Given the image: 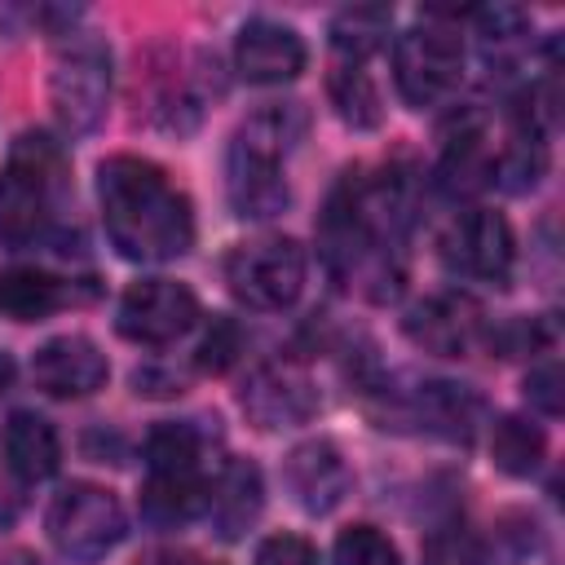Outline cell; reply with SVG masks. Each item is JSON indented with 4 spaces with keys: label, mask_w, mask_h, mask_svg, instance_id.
<instances>
[{
    "label": "cell",
    "mask_w": 565,
    "mask_h": 565,
    "mask_svg": "<svg viewBox=\"0 0 565 565\" xmlns=\"http://www.w3.org/2000/svg\"><path fill=\"white\" fill-rule=\"evenodd\" d=\"M97 199L119 256L159 265L190 252L194 207L159 163L137 154H110L97 168Z\"/></svg>",
    "instance_id": "1"
},
{
    "label": "cell",
    "mask_w": 565,
    "mask_h": 565,
    "mask_svg": "<svg viewBox=\"0 0 565 565\" xmlns=\"http://www.w3.org/2000/svg\"><path fill=\"white\" fill-rule=\"evenodd\" d=\"M300 132V110L296 106H265L247 124H238L225 159V194L238 216L265 221L278 216L291 199L282 159Z\"/></svg>",
    "instance_id": "2"
},
{
    "label": "cell",
    "mask_w": 565,
    "mask_h": 565,
    "mask_svg": "<svg viewBox=\"0 0 565 565\" xmlns=\"http://www.w3.org/2000/svg\"><path fill=\"white\" fill-rule=\"evenodd\" d=\"M66 190V154L44 132H22L0 177V243L26 247L44 234Z\"/></svg>",
    "instance_id": "3"
},
{
    "label": "cell",
    "mask_w": 565,
    "mask_h": 565,
    "mask_svg": "<svg viewBox=\"0 0 565 565\" xmlns=\"http://www.w3.org/2000/svg\"><path fill=\"white\" fill-rule=\"evenodd\" d=\"M49 102L66 132H93L110 102V49L93 31H66L53 71H49Z\"/></svg>",
    "instance_id": "4"
},
{
    "label": "cell",
    "mask_w": 565,
    "mask_h": 565,
    "mask_svg": "<svg viewBox=\"0 0 565 565\" xmlns=\"http://www.w3.org/2000/svg\"><path fill=\"white\" fill-rule=\"evenodd\" d=\"M225 282L247 309H287L305 287V247L282 234L238 243L225 256Z\"/></svg>",
    "instance_id": "5"
},
{
    "label": "cell",
    "mask_w": 565,
    "mask_h": 565,
    "mask_svg": "<svg viewBox=\"0 0 565 565\" xmlns=\"http://www.w3.org/2000/svg\"><path fill=\"white\" fill-rule=\"evenodd\" d=\"M393 79L406 106H433L463 79V40L450 26H411L393 44Z\"/></svg>",
    "instance_id": "6"
},
{
    "label": "cell",
    "mask_w": 565,
    "mask_h": 565,
    "mask_svg": "<svg viewBox=\"0 0 565 565\" xmlns=\"http://www.w3.org/2000/svg\"><path fill=\"white\" fill-rule=\"evenodd\" d=\"M49 539L71 561H102L124 539V508L106 486L71 481L49 503Z\"/></svg>",
    "instance_id": "7"
},
{
    "label": "cell",
    "mask_w": 565,
    "mask_h": 565,
    "mask_svg": "<svg viewBox=\"0 0 565 565\" xmlns=\"http://www.w3.org/2000/svg\"><path fill=\"white\" fill-rule=\"evenodd\" d=\"M199 322V296L172 278H141L119 300V335L137 344H172Z\"/></svg>",
    "instance_id": "8"
},
{
    "label": "cell",
    "mask_w": 565,
    "mask_h": 565,
    "mask_svg": "<svg viewBox=\"0 0 565 565\" xmlns=\"http://www.w3.org/2000/svg\"><path fill=\"white\" fill-rule=\"evenodd\" d=\"M512 256H516L512 230H508V221H503L499 212H490V207L463 212V216L446 230V238H441V260H446L455 274H463V278L503 282L508 269H512Z\"/></svg>",
    "instance_id": "9"
},
{
    "label": "cell",
    "mask_w": 565,
    "mask_h": 565,
    "mask_svg": "<svg viewBox=\"0 0 565 565\" xmlns=\"http://www.w3.org/2000/svg\"><path fill=\"white\" fill-rule=\"evenodd\" d=\"M243 415L256 428H291L318 415V388L296 362H269L260 366L243 388Z\"/></svg>",
    "instance_id": "10"
},
{
    "label": "cell",
    "mask_w": 565,
    "mask_h": 565,
    "mask_svg": "<svg viewBox=\"0 0 565 565\" xmlns=\"http://www.w3.org/2000/svg\"><path fill=\"white\" fill-rule=\"evenodd\" d=\"M31 375L49 397H88L106 384L110 362L88 335H53L35 349Z\"/></svg>",
    "instance_id": "11"
},
{
    "label": "cell",
    "mask_w": 565,
    "mask_h": 565,
    "mask_svg": "<svg viewBox=\"0 0 565 565\" xmlns=\"http://www.w3.org/2000/svg\"><path fill=\"white\" fill-rule=\"evenodd\" d=\"M282 481H287V490H291V499L305 508V512H313V516H322V512H331L344 494H349V463H344V455L335 450V441H327V437H313V441H300L287 459H282Z\"/></svg>",
    "instance_id": "12"
},
{
    "label": "cell",
    "mask_w": 565,
    "mask_h": 565,
    "mask_svg": "<svg viewBox=\"0 0 565 565\" xmlns=\"http://www.w3.org/2000/svg\"><path fill=\"white\" fill-rule=\"evenodd\" d=\"M305 40L274 18H252L234 44V66L247 84H287L305 71Z\"/></svg>",
    "instance_id": "13"
},
{
    "label": "cell",
    "mask_w": 565,
    "mask_h": 565,
    "mask_svg": "<svg viewBox=\"0 0 565 565\" xmlns=\"http://www.w3.org/2000/svg\"><path fill=\"white\" fill-rule=\"evenodd\" d=\"M402 331L411 344H419L424 353H437V358H459L477 331H481V318H477V305L463 300V296H428L419 300L406 318H402Z\"/></svg>",
    "instance_id": "14"
},
{
    "label": "cell",
    "mask_w": 565,
    "mask_h": 565,
    "mask_svg": "<svg viewBox=\"0 0 565 565\" xmlns=\"http://www.w3.org/2000/svg\"><path fill=\"white\" fill-rule=\"evenodd\" d=\"M265 508V481L256 472V463L247 459H230L225 472L216 477V486H207V521L221 539H238L256 525Z\"/></svg>",
    "instance_id": "15"
},
{
    "label": "cell",
    "mask_w": 565,
    "mask_h": 565,
    "mask_svg": "<svg viewBox=\"0 0 565 565\" xmlns=\"http://www.w3.org/2000/svg\"><path fill=\"white\" fill-rule=\"evenodd\" d=\"M4 455H9V468L22 481H44L62 463L57 428L44 415H35V411H18L9 419V428H4Z\"/></svg>",
    "instance_id": "16"
},
{
    "label": "cell",
    "mask_w": 565,
    "mask_h": 565,
    "mask_svg": "<svg viewBox=\"0 0 565 565\" xmlns=\"http://www.w3.org/2000/svg\"><path fill=\"white\" fill-rule=\"evenodd\" d=\"M207 512V481L199 472H150L141 490V516L150 525H185Z\"/></svg>",
    "instance_id": "17"
},
{
    "label": "cell",
    "mask_w": 565,
    "mask_h": 565,
    "mask_svg": "<svg viewBox=\"0 0 565 565\" xmlns=\"http://www.w3.org/2000/svg\"><path fill=\"white\" fill-rule=\"evenodd\" d=\"M441 185L450 194H477L494 181V159L486 150V137H481V124L477 119H463L459 132L446 137V154H441Z\"/></svg>",
    "instance_id": "18"
},
{
    "label": "cell",
    "mask_w": 565,
    "mask_h": 565,
    "mask_svg": "<svg viewBox=\"0 0 565 565\" xmlns=\"http://www.w3.org/2000/svg\"><path fill=\"white\" fill-rule=\"evenodd\" d=\"M66 300L62 282L44 269H9L0 274V309L18 322H40Z\"/></svg>",
    "instance_id": "19"
},
{
    "label": "cell",
    "mask_w": 565,
    "mask_h": 565,
    "mask_svg": "<svg viewBox=\"0 0 565 565\" xmlns=\"http://www.w3.org/2000/svg\"><path fill=\"white\" fill-rule=\"evenodd\" d=\"M543 450H547L543 428L530 424V419H521V415H503V419L494 424V433H490V459H494V468L508 472V477H530V472H539Z\"/></svg>",
    "instance_id": "20"
},
{
    "label": "cell",
    "mask_w": 565,
    "mask_h": 565,
    "mask_svg": "<svg viewBox=\"0 0 565 565\" xmlns=\"http://www.w3.org/2000/svg\"><path fill=\"white\" fill-rule=\"evenodd\" d=\"M388 26H393V13L384 4H349L331 18V44H335V53H344L358 66L362 57L384 49Z\"/></svg>",
    "instance_id": "21"
},
{
    "label": "cell",
    "mask_w": 565,
    "mask_h": 565,
    "mask_svg": "<svg viewBox=\"0 0 565 565\" xmlns=\"http://www.w3.org/2000/svg\"><path fill=\"white\" fill-rule=\"evenodd\" d=\"M327 93H331V106H335V115L349 124V128H380V93H375V84H371V75L362 71V66H353V62H344V66H335L331 71V79H327Z\"/></svg>",
    "instance_id": "22"
},
{
    "label": "cell",
    "mask_w": 565,
    "mask_h": 565,
    "mask_svg": "<svg viewBox=\"0 0 565 565\" xmlns=\"http://www.w3.org/2000/svg\"><path fill=\"white\" fill-rule=\"evenodd\" d=\"M547 172V150L539 128H516V137L503 146V154L494 159V181L512 194H525L539 185V177Z\"/></svg>",
    "instance_id": "23"
},
{
    "label": "cell",
    "mask_w": 565,
    "mask_h": 565,
    "mask_svg": "<svg viewBox=\"0 0 565 565\" xmlns=\"http://www.w3.org/2000/svg\"><path fill=\"white\" fill-rule=\"evenodd\" d=\"M199 433L194 424H159L146 437V463L150 472H199Z\"/></svg>",
    "instance_id": "24"
},
{
    "label": "cell",
    "mask_w": 565,
    "mask_h": 565,
    "mask_svg": "<svg viewBox=\"0 0 565 565\" xmlns=\"http://www.w3.org/2000/svg\"><path fill=\"white\" fill-rule=\"evenodd\" d=\"M419 415H424L428 424H441L446 437L468 441L472 415H477V397L463 393L459 384H424V393H419Z\"/></svg>",
    "instance_id": "25"
},
{
    "label": "cell",
    "mask_w": 565,
    "mask_h": 565,
    "mask_svg": "<svg viewBox=\"0 0 565 565\" xmlns=\"http://www.w3.org/2000/svg\"><path fill=\"white\" fill-rule=\"evenodd\" d=\"M335 565H402V556L375 525H349L335 539Z\"/></svg>",
    "instance_id": "26"
},
{
    "label": "cell",
    "mask_w": 565,
    "mask_h": 565,
    "mask_svg": "<svg viewBox=\"0 0 565 565\" xmlns=\"http://www.w3.org/2000/svg\"><path fill=\"white\" fill-rule=\"evenodd\" d=\"M424 565H486V556H481V543H477L468 530L446 525V530L428 534V543H424Z\"/></svg>",
    "instance_id": "27"
},
{
    "label": "cell",
    "mask_w": 565,
    "mask_h": 565,
    "mask_svg": "<svg viewBox=\"0 0 565 565\" xmlns=\"http://www.w3.org/2000/svg\"><path fill=\"white\" fill-rule=\"evenodd\" d=\"M238 344H243V335H238V327L230 322V318H216L212 322V331L203 335V344H199V371H212V375H221V371H230L234 366V358H238Z\"/></svg>",
    "instance_id": "28"
},
{
    "label": "cell",
    "mask_w": 565,
    "mask_h": 565,
    "mask_svg": "<svg viewBox=\"0 0 565 565\" xmlns=\"http://www.w3.org/2000/svg\"><path fill=\"white\" fill-rule=\"evenodd\" d=\"M256 565H318V552L300 534H274V539L260 543Z\"/></svg>",
    "instance_id": "29"
},
{
    "label": "cell",
    "mask_w": 565,
    "mask_h": 565,
    "mask_svg": "<svg viewBox=\"0 0 565 565\" xmlns=\"http://www.w3.org/2000/svg\"><path fill=\"white\" fill-rule=\"evenodd\" d=\"M525 397L543 411V415H561L565 406V393H561V366L556 362H543L525 375Z\"/></svg>",
    "instance_id": "30"
},
{
    "label": "cell",
    "mask_w": 565,
    "mask_h": 565,
    "mask_svg": "<svg viewBox=\"0 0 565 565\" xmlns=\"http://www.w3.org/2000/svg\"><path fill=\"white\" fill-rule=\"evenodd\" d=\"M477 26H481L486 40H512V35L525 31V13L512 9V4H494V9H481L477 13Z\"/></svg>",
    "instance_id": "31"
},
{
    "label": "cell",
    "mask_w": 565,
    "mask_h": 565,
    "mask_svg": "<svg viewBox=\"0 0 565 565\" xmlns=\"http://www.w3.org/2000/svg\"><path fill=\"white\" fill-rule=\"evenodd\" d=\"M9 384H13V358H9L4 349H0V393H4Z\"/></svg>",
    "instance_id": "32"
}]
</instances>
